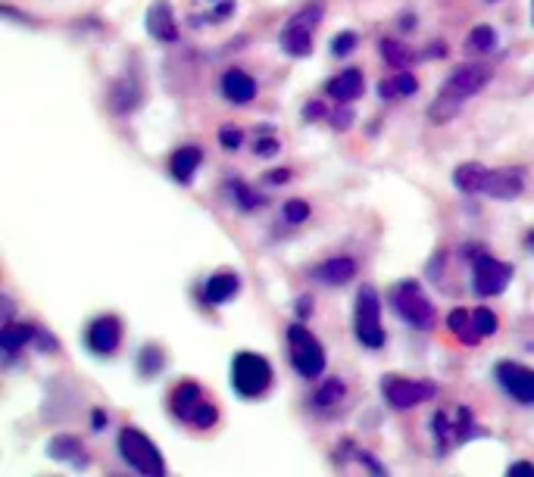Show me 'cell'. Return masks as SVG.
I'll return each instance as SVG.
<instances>
[{
	"mask_svg": "<svg viewBox=\"0 0 534 477\" xmlns=\"http://www.w3.org/2000/svg\"><path fill=\"white\" fill-rule=\"evenodd\" d=\"M491 81V69L488 66H478V63H463L456 66L447 78H444L441 91H437L435 104L428 106V119L435 122V125H444V122H450L453 115L463 110V104L472 97V94H478L484 85Z\"/></svg>",
	"mask_w": 534,
	"mask_h": 477,
	"instance_id": "1",
	"label": "cell"
},
{
	"mask_svg": "<svg viewBox=\"0 0 534 477\" xmlns=\"http://www.w3.org/2000/svg\"><path fill=\"white\" fill-rule=\"evenodd\" d=\"M391 306H394L397 316H400L403 322H410L412 328L428 331L431 325H435V303L425 297L422 284L412 281V278L391 288Z\"/></svg>",
	"mask_w": 534,
	"mask_h": 477,
	"instance_id": "2",
	"label": "cell"
},
{
	"mask_svg": "<svg viewBox=\"0 0 534 477\" xmlns=\"http://www.w3.org/2000/svg\"><path fill=\"white\" fill-rule=\"evenodd\" d=\"M119 455H123L138 474H147V477L166 474V462H163V455H160L157 443L147 437V434H141L138 427H123V431H119Z\"/></svg>",
	"mask_w": 534,
	"mask_h": 477,
	"instance_id": "3",
	"label": "cell"
},
{
	"mask_svg": "<svg viewBox=\"0 0 534 477\" xmlns=\"http://www.w3.org/2000/svg\"><path fill=\"white\" fill-rule=\"evenodd\" d=\"M232 384L247 399L262 397L272 387V365L260 353H238L232 362Z\"/></svg>",
	"mask_w": 534,
	"mask_h": 477,
	"instance_id": "4",
	"label": "cell"
},
{
	"mask_svg": "<svg viewBox=\"0 0 534 477\" xmlns=\"http://www.w3.org/2000/svg\"><path fill=\"white\" fill-rule=\"evenodd\" d=\"M288 346H290V362L307 381L322 378L326 372V350L303 325H290L288 328Z\"/></svg>",
	"mask_w": 534,
	"mask_h": 477,
	"instance_id": "5",
	"label": "cell"
},
{
	"mask_svg": "<svg viewBox=\"0 0 534 477\" xmlns=\"http://www.w3.org/2000/svg\"><path fill=\"white\" fill-rule=\"evenodd\" d=\"M322 19V4L313 0L309 6H303L300 13L288 19V25L281 29V47L290 57H309L313 53V32Z\"/></svg>",
	"mask_w": 534,
	"mask_h": 477,
	"instance_id": "6",
	"label": "cell"
},
{
	"mask_svg": "<svg viewBox=\"0 0 534 477\" xmlns=\"http://www.w3.org/2000/svg\"><path fill=\"white\" fill-rule=\"evenodd\" d=\"M354 328L363 346L369 350H382L384 346V325H382V306H378L375 288L363 284L360 294H356V316H354Z\"/></svg>",
	"mask_w": 534,
	"mask_h": 477,
	"instance_id": "7",
	"label": "cell"
},
{
	"mask_svg": "<svg viewBox=\"0 0 534 477\" xmlns=\"http://www.w3.org/2000/svg\"><path fill=\"white\" fill-rule=\"evenodd\" d=\"M169 403H172V412L179 415L181 421H188V425H194V427H213L216 418H219L216 406L207 403L204 393H200V387L194 384V381H185V384L175 387Z\"/></svg>",
	"mask_w": 534,
	"mask_h": 477,
	"instance_id": "8",
	"label": "cell"
},
{
	"mask_svg": "<svg viewBox=\"0 0 534 477\" xmlns=\"http://www.w3.org/2000/svg\"><path fill=\"white\" fill-rule=\"evenodd\" d=\"M431 427H435L437 453H447V449L459 446V443H465L475 434V421H472L465 406H453L450 412H437L431 418Z\"/></svg>",
	"mask_w": 534,
	"mask_h": 477,
	"instance_id": "9",
	"label": "cell"
},
{
	"mask_svg": "<svg viewBox=\"0 0 534 477\" xmlns=\"http://www.w3.org/2000/svg\"><path fill=\"white\" fill-rule=\"evenodd\" d=\"M382 393L394 408H412V406L425 403V399H431L437 390L428 381H412V378H400V374H388V378L382 381Z\"/></svg>",
	"mask_w": 534,
	"mask_h": 477,
	"instance_id": "10",
	"label": "cell"
},
{
	"mask_svg": "<svg viewBox=\"0 0 534 477\" xmlns=\"http://www.w3.org/2000/svg\"><path fill=\"white\" fill-rule=\"evenodd\" d=\"M512 281V265L500 262L493 256H478L475 271H472V290L478 297H497L506 290V284Z\"/></svg>",
	"mask_w": 534,
	"mask_h": 477,
	"instance_id": "11",
	"label": "cell"
},
{
	"mask_svg": "<svg viewBox=\"0 0 534 477\" xmlns=\"http://www.w3.org/2000/svg\"><path fill=\"white\" fill-rule=\"evenodd\" d=\"M497 381L503 384V390L510 393L516 403L534 406V368H525L519 362H500Z\"/></svg>",
	"mask_w": 534,
	"mask_h": 477,
	"instance_id": "12",
	"label": "cell"
},
{
	"mask_svg": "<svg viewBox=\"0 0 534 477\" xmlns=\"http://www.w3.org/2000/svg\"><path fill=\"white\" fill-rule=\"evenodd\" d=\"M119 340H123V322L116 316H100L91 322L87 328V346H91L97 356H110L119 350Z\"/></svg>",
	"mask_w": 534,
	"mask_h": 477,
	"instance_id": "13",
	"label": "cell"
},
{
	"mask_svg": "<svg viewBox=\"0 0 534 477\" xmlns=\"http://www.w3.org/2000/svg\"><path fill=\"white\" fill-rule=\"evenodd\" d=\"M525 179H529V175H525V169H519V166L491 169L484 194L493 197V200H516V197L525 190Z\"/></svg>",
	"mask_w": 534,
	"mask_h": 477,
	"instance_id": "14",
	"label": "cell"
},
{
	"mask_svg": "<svg viewBox=\"0 0 534 477\" xmlns=\"http://www.w3.org/2000/svg\"><path fill=\"white\" fill-rule=\"evenodd\" d=\"M144 23H147V32L157 41H163V44L179 41V25H175V13H172V6H169V0H153Z\"/></svg>",
	"mask_w": 534,
	"mask_h": 477,
	"instance_id": "15",
	"label": "cell"
},
{
	"mask_svg": "<svg viewBox=\"0 0 534 477\" xmlns=\"http://www.w3.org/2000/svg\"><path fill=\"white\" fill-rule=\"evenodd\" d=\"M363 91H366V78H363L360 69H344L341 75H335L326 87V94L331 100H337V104H354Z\"/></svg>",
	"mask_w": 534,
	"mask_h": 477,
	"instance_id": "16",
	"label": "cell"
},
{
	"mask_svg": "<svg viewBox=\"0 0 534 477\" xmlns=\"http://www.w3.org/2000/svg\"><path fill=\"white\" fill-rule=\"evenodd\" d=\"M238 288H241L238 271H232V269L216 271V275L207 281V288H204V303H209V306H222L226 299H232L235 294H238Z\"/></svg>",
	"mask_w": 534,
	"mask_h": 477,
	"instance_id": "17",
	"label": "cell"
},
{
	"mask_svg": "<svg viewBox=\"0 0 534 477\" xmlns=\"http://www.w3.org/2000/svg\"><path fill=\"white\" fill-rule=\"evenodd\" d=\"M222 94L232 104H250L256 97V78L247 75L244 69H228L222 75Z\"/></svg>",
	"mask_w": 534,
	"mask_h": 477,
	"instance_id": "18",
	"label": "cell"
},
{
	"mask_svg": "<svg viewBox=\"0 0 534 477\" xmlns=\"http://www.w3.org/2000/svg\"><path fill=\"white\" fill-rule=\"evenodd\" d=\"M356 275V259L350 256H331L313 269V278L322 284H347Z\"/></svg>",
	"mask_w": 534,
	"mask_h": 477,
	"instance_id": "19",
	"label": "cell"
},
{
	"mask_svg": "<svg viewBox=\"0 0 534 477\" xmlns=\"http://www.w3.org/2000/svg\"><path fill=\"white\" fill-rule=\"evenodd\" d=\"M200 162H204V150L181 147V150H175L172 160H169V172H172V179L179 184H191L194 172L200 169Z\"/></svg>",
	"mask_w": 534,
	"mask_h": 477,
	"instance_id": "20",
	"label": "cell"
},
{
	"mask_svg": "<svg viewBox=\"0 0 534 477\" xmlns=\"http://www.w3.org/2000/svg\"><path fill=\"white\" fill-rule=\"evenodd\" d=\"M488 175H491V169H484L482 162H463V166L453 169V184H456L463 194H484Z\"/></svg>",
	"mask_w": 534,
	"mask_h": 477,
	"instance_id": "21",
	"label": "cell"
},
{
	"mask_svg": "<svg viewBox=\"0 0 534 477\" xmlns=\"http://www.w3.org/2000/svg\"><path fill=\"white\" fill-rule=\"evenodd\" d=\"M47 453H51L53 459H60V462H72V465H78V468H85V465H87V453H85L82 440L72 437V434H63V437H53V440H51V446H47Z\"/></svg>",
	"mask_w": 534,
	"mask_h": 477,
	"instance_id": "22",
	"label": "cell"
},
{
	"mask_svg": "<svg viewBox=\"0 0 534 477\" xmlns=\"http://www.w3.org/2000/svg\"><path fill=\"white\" fill-rule=\"evenodd\" d=\"M35 334H38V328H32V325H13V322H6L4 331H0V346H4L6 356H16V353L23 350V346L29 344Z\"/></svg>",
	"mask_w": 534,
	"mask_h": 477,
	"instance_id": "23",
	"label": "cell"
},
{
	"mask_svg": "<svg viewBox=\"0 0 534 477\" xmlns=\"http://www.w3.org/2000/svg\"><path fill=\"white\" fill-rule=\"evenodd\" d=\"M419 91V81H416V75H410V72H397V75H391V78H384L382 85H378V94H382L384 100H391V97H410V94H416Z\"/></svg>",
	"mask_w": 534,
	"mask_h": 477,
	"instance_id": "24",
	"label": "cell"
},
{
	"mask_svg": "<svg viewBox=\"0 0 534 477\" xmlns=\"http://www.w3.org/2000/svg\"><path fill=\"white\" fill-rule=\"evenodd\" d=\"M447 328L456 334L463 344H478L482 340V334H478L475 328V322H472V312H465V309H453L450 312V318H447Z\"/></svg>",
	"mask_w": 534,
	"mask_h": 477,
	"instance_id": "25",
	"label": "cell"
},
{
	"mask_svg": "<svg viewBox=\"0 0 534 477\" xmlns=\"http://www.w3.org/2000/svg\"><path fill=\"white\" fill-rule=\"evenodd\" d=\"M382 57H384V63L388 66H394V69H407V66L412 63V50L407 44H400V41H394V38H384L382 41Z\"/></svg>",
	"mask_w": 534,
	"mask_h": 477,
	"instance_id": "26",
	"label": "cell"
},
{
	"mask_svg": "<svg viewBox=\"0 0 534 477\" xmlns=\"http://www.w3.org/2000/svg\"><path fill=\"white\" fill-rule=\"evenodd\" d=\"M493 41H497V32H493L491 25H475V29L469 32V38H465V50L469 53H488L493 47Z\"/></svg>",
	"mask_w": 534,
	"mask_h": 477,
	"instance_id": "27",
	"label": "cell"
},
{
	"mask_svg": "<svg viewBox=\"0 0 534 477\" xmlns=\"http://www.w3.org/2000/svg\"><path fill=\"white\" fill-rule=\"evenodd\" d=\"M344 399V381H337V378H328L326 384L316 390V397H313V403L316 406H335V403H341Z\"/></svg>",
	"mask_w": 534,
	"mask_h": 477,
	"instance_id": "28",
	"label": "cell"
},
{
	"mask_svg": "<svg viewBox=\"0 0 534 477\" xmlns=\"http://www.w3.org/2000/svg\"><path fill=\"white\" fill-rule=\"evenodd\" d=\"M160 368H163V350L160 346H144L141 350V356H138V372L141 374H157Z\"/></svg>",
	"mask_w": 534,
	"mask_h": 477,
	"instance_id": "29",
	"label": "cell"
},
{
	"mask_svg": "<svg viewBox=\"0 0 534 477\" xmlns=\"http://www.w3.org/2000/svg\"><path fill=\"white\" fill-rule=\"evenodd\" d=\"M232 194H235V200H238V206L244 209V213H250V209H256L262 203V197L256 194V190H250L244 181H232Z\"/></svg>",
	"mask_w": 534,
	"mask_h": 477,
	"instance_id": "30",
	"label": "cell"
},
{
	"mask_svg": "<svg viewBox=\"0 0 534 477\" xmlns=\"http://www.w3.org/2000/svg\"><path fill=\"white\" fill-rule=\"evenodd\" d=\"M281 213H285V219L290 225H300L309 219V203L300 200V197H294V200H288L285 206H281Z\"/></svg>",
	"mask_w": 534,
	"mask_h": 477,
	"instance_id": "31",
	"label": "cell"
},
{
	"mask_svg": "<svg viewBox=\"0 0 534 477\" xmlns=\"http://www.w3.org/2000/svg\"><path fill=\"white\" fill-rule=\"evenodd\" d=\"M472 322H475V328L482 337H491V334L497 331V316H493L491 309H484V306H478V309L472 312Z\"/></svg>",
	"mask_w": 534,
	"mask_h": 477,
	"instance_id": "32",
	"label": "cell"
},
{
	"mask_svg": "<svg viewBox=\"0 0 534 477\" xmlns=\"http://www.w3.org/2000/svg\"><path fill=\"white\" fill-rule=\"evenodd\" d=\"M356 44H360V35H356V32H341V35L331 41V53H335V57H347Z\"/></svg>",
	"mask_w": 534,
	"mask_h": 477,
	"instance_id": "33",
	"label": "cell"
},
{
	"mask_svg": "<svg viewBox=\"0 0 534 477\" xmlns=\"http://www.w3.org/2000/svg\"><path fill=\"white\" fill-rule=\"evenodd\" d=\"M241 141H244V132H241L238 125H222V128H219V144H222V147L238 150Z\"/></svg>",
	"mask_w": 534,
	"mask_h": 477,
	"instance_id": "34",
	"label": "cell"
},
{
	"mask_svg": "<svg viewBox=\"0 0 534 477\" xmlns=\"http://www.w3.org/2000/svg\"><path fill=\"white\" fill-rule=\"evenodd\" d=\"M269 128H262V134L253 141V150L260 156H272V153H279V141H275V134H266Z\"/></svg>",
	"mask_w": 534,
	"mask_h": 477,
	"instance_id": "35",
	"label": "cell"
},
{
	"mask_svg": "<svg viewBox=\"0 0 534 477\" xmlns=\"http://www.w3.org/2000/svg\"><path fill=\"white\" fill-rule=\"evenodd\" d=\"M266 184H275V188H279V184H288L290 181V169H275V172H266V179H262Z\"/></svg>",
	"mask_w": 534,
	"mask_h": 477,
	"instance_id": "36",
	"label": "cell"
},
{
	"mask_svg": "<svg viewBox=\"0 0 534 477\" xmlns=\"http://www.w3.org/2000/svg\"><path fill=\"white\" fill-rule=\"evenodd\" d=\"M534 477V465L531 462H516V465H510V477Z\"/></svg>",
	"mask_w": 534,
	"mask_h": 477,
	"instance_id": "37",
	"label": "cell"
},
{
	"mask_svg": "<svg viewBox=\"0 0 534 477\" xmlns=\"http://www.w3.org/2000/svg\"><path fill=\"white\" fill-rule=\"evenodd\" d=\"M347 122H354V113H350V106L344 104L341 110L335 113V128H347Z\"/></svg>",
	"mask_w": 534,
	"mask_h": 477,
	"instance_id": "38",
	"label": "cell"
},
{
	"mask_svg": "<svg viewBox=\"0 0 534 477\" xmlns=\"http://www.w3.org/2000/svg\"><path fill=\"white\" fill-rule=\"evenodd\" d=\"M319 115H326V106H322L319 100H313V104L307 106V119H319Z\"/></svg>",
	"mask_w": 534,
	"mask_h": 477,
	"instance_id": "39",
	"label": "cell"
},
{
	"mask_svg": "<svg viewBox=\"0 0 534 477\" xmlns=\"http://www.w3.org/2000/svg\"><path fill=\"white\" fill-rule=\"evenodd\" d=\"M309 303H313L309 297H300V299H297V316L307 318V316H309Z\"/></svg>",
	"mask_w": 534,
	"mask_h": 477,
	"instance_id": "40",
	"label": "cell"
},
{
	"mask_svg": "<svg viewBox=\"0 0 534 477\" xmlns=\"http://www.w3.org/2000/svg\"><path fill=\"white\" fill-rule=\"evenodd\" d=\"M91 425H94V427H97V431H100V427H104V425H106V415H104V412H100V408H94V412H91Z\"/></svg>",
	"mask_w": 534,
	"mask_h": 477,
	"instance_id": "41",
	"label": "cell"
},
{
	"mask_svg": "<svg viewBox=\"0 0 534 477\" xmlns=\"http://www.w3.org/2000/svg\"><path fill=\"white\" fill-rule=\"evenodd\" d=\"M525 243H529V250H534V231L529 234V241H525Z\"/></svg>",
	"mask_w": 534,
	"mask_h": 477,
	"instance_id": "42",
	"label": "cell"
},
{
	"mask_svg": "<svg viewBox=\"0 0 534 477\" xmlns=\"http://www.w3.org/2000/svg\"><path fill=\"white\" fill-rule=\"evenodd\" d=\"M531 4H534V0H531Z\"/></svg>",
	"mask_w": 534,
	"mask_h": 477,
	"instance_id": "43",
	"label": "cell"
}]
</instances>
